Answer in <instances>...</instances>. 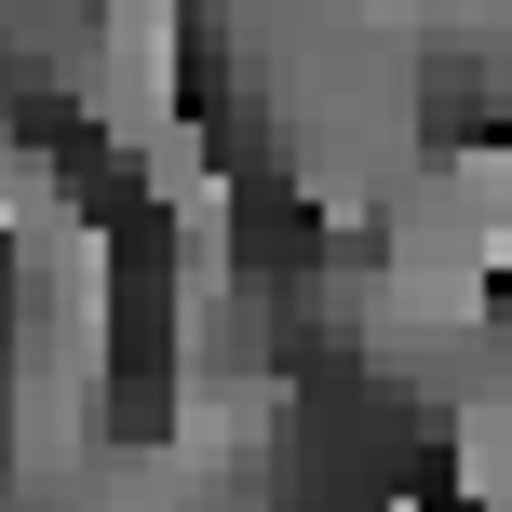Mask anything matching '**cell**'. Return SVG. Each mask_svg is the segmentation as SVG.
Wrapping results in <instances>:
<instances>
[{"label":"cell","mask_w":512,"mask_h":512,"mask_svg":"<svg viewBox=\"0 0 512 512\" xmlns=\"http://www.w3.org/2000/svg\"><path fill=\"white\" fill-rule=\"evenodd\" d=\"M54 14H108V0H54Z\"/></svg>","instance_id":"6da1fadb"},{"label":"cell","mask_w":512,"mask_h":512,"mask_svg":"<svg viewBox=\"0 0 512 512\" xmlns=\"http://www.w3.org/2000/svg\"><path fill=\"white\" fill-rule=\"evenodd\" d=\"M499 162H512V122H499Z\"/></svg>","instance_id":"7a4b0ae2"}]
</instances>
